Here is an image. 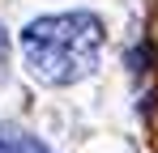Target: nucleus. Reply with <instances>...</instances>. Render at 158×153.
Segmentation results:
<instances>
[{
    "mask_svg": "<svg viewBox=\"0 0 158 153\" xmlns=\"http://www.w3.org/2000/svg\"><path fill=\"white\" fill-rule=\"evenodd\" d=\"M107 30L94 13H52L34 17L22 30V55L34 81L43 85H77L98 68Z\"/></svg>",
    "mask_w": 158,
    "mask_h": 153,
    "instance_id": "f257e3e1",
    "label": "nucleus"
},
{
    "mask_svg": "<svg viewBox=\"0 0 158 153\" xmlns=\"http://www.w3.org/2000/svg\"><path fill=\"white\" fill-rule=\"evenodd\" d=\"M0 153H39V145L17 132H0Z\"/></svg>",
    "mask_w": 158,
    "mask_h": 153,
    "instance_id": "f03ea898",
    "label": "nucleus"
},
{
    "mask_svg": "<svg viewBox=\"0 0 158 153\" xmlns=\"http://www.w3.org/2000/svg\"><path fill=\"white\" fill-rule=\"evenodd\" d=\"M9 55V34H4V26H0V60Z\"/></svg>",
    "mask_w": 158,
    "mask_h": 153,
    "instance_id": "7ed1b4c3",
    "label": "nucleus"
},
{
    "mask_svg": "<svg viewBox=\"0 0 158 153\" xmlns=\"http://www.w3.org/2000/svg\"><path fill=\"white\" fill-rule=\"evenodd\" d=\"M39 153H47V149H39Z\"/></svg>",
    "mask_w": 158,
    "mask_h": 153,
    "instance_id": "20e7f679",
    "label": "nucleus"
}]
</instances>
